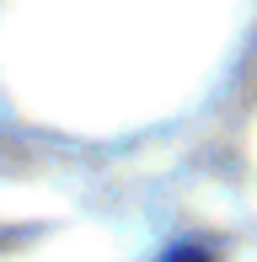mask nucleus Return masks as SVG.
<instances>
[{
	"instance_id": "nucleus-1",
	"label": "nucleus",
	"mask_w": 257,
	"mask_h": 262,
	"mask_svg": "<svg viewBox=\"0 0 257 262\" xmlns=\"http://www.w3.org/2000/svg\"><path fill=\"white\" fill-rule=\"evenodd\" d=\"M161 262H209V252H198V246H177V252H166Z\"/></svg>"
}]
</instances>
